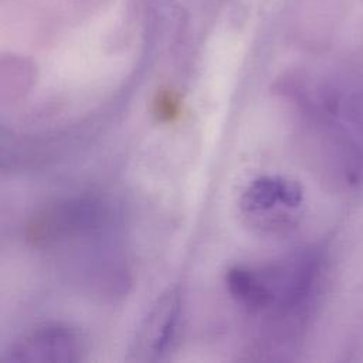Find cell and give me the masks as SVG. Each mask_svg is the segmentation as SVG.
<instances>
[{
    "label": "cell",
    "mask_w": 363,
    "mask_h": 363,
    "mask_svg": "<svg viewBox=\"0 0 363 363\" xmlns=\"http://www.w3.org/2000/svg\"><path fill=\"white\" fill-rule=\"evenodd\" d=\"M269 284L265 274L242 267H235L227 274L230 294L240 303L251 309H262L272 302L274 292Z\"/></svg>",
    "instance_id": "277c9868"
},
{
    "label": "cell",
    "mask_w": 363,
    "mask_h": 363,
    "mask_svg": "<svg viewBox=\"0 0 363 363\" xmlns=\"http://www.w3.org/2000/svg\"><path fill=\"white\" fill-rule=\"evenodd\" d=\"M78 352L79 345L74 332L67 328L50 326L24 339L13 352L10 360L18 363H65L77 360Z\"/></svg>",
    "instance_id": "6da1fadb"
},
{
    "label": "cell",
    "mask_w": 363,
    "mask_h": 363,
    "mask_svg": "<svg viewBox=\"0 0 363 363\" xmlns=\"http://www.w3.org/2000/svg\"><path fill=\"white\" fill-rule=\"evenodd\" d=\"M180 319V296L176 291L163 295L146 319L139 336V350L145 357L163 353L172 343Z\"/></svg>",
    "instance_id": "7a4b0ae2"
},
{
    "label": "cell",
    "mask_w": 363,
    "mask_h": 363,
    "mask_svg": "<svg viewBox=\"0 0 363 363\" xmlns=\"http://www.w3.org/2000/svg\"><path fill=\"white\" fill-rule=\"evenodd\" d=\"M302 200L301 187L284 177L265 176L261 177L244 191L241 197V207L248 213L267 211L278 204L295 207Z\"/></svg>",
    "instance_id": "3957f363"
}]
</instances>
